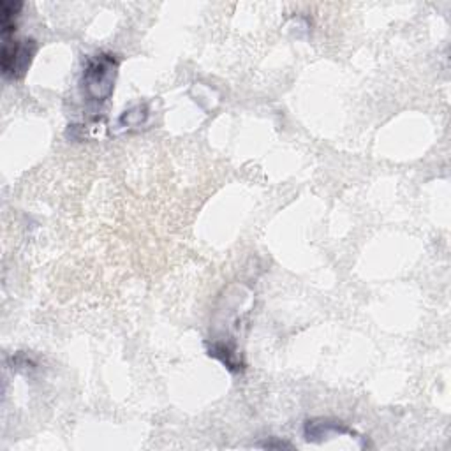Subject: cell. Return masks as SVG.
Listing matches in <instances>:
<instances>
[{"mask_svg": "<svg viewBox=\"0 0 451 451\" xmlns=\"http://www.w3.org/2000/svg\"><path fill=\"white\" fill-rule=\"evenodd\" d=\"M116 71H118V60L111 54H99L86 60L81 85L88 103L101 106L110 99L115 90Z\"/></svg>", "mask_w": 451, "mask_h": 451, "instance_id": "1", "label": "cell"}, {"mask_svg": "<svg viewBox=\"0 0 451 451\" xmlns=\"http://www.w3.org/2000/svg\"><path fill=\"white\" fill-rule=\"evenodd\" d=\"M36 43L32 39L18 41L13 37L2 39L0 50V71L6 80H20L25 76L36 55Z\"/></svg>", "mask_w": 451, "mask_h": 451, "instance_id": "2", "label": "cell"}, {"mask_svg": "<svg viewBox=\"0 0 451 451\" xmlns=\"http://www.w3.org/2000/svg\"><path fill=\"white\" fill-rule=\"evenodd\" d=\"M303 435L307 441H323L332 435H355L351 428L345 427L340 422H332V420H309L303 427Z\"/></svg>", "mask_w": 451, "mask_h": 451, "instance_id": "3", "label": "cell"}, {"mask_svg": "<svg viewBox=\"0 0 451 451\" xmlns=\"http://www.w3.org/2000/svg\"><path fill=\"white\" fill-rule=\"evenodd\" d=\"M21 9H24V2H11V0H2V2H0V27H2V39L14 36L16 21Z\"/></svg>", "mask_w": 451, "mask_h": 451, "instance_id": "4", "label": "cell"}, {"mask_svg": "<svg viewBox=\"0 0 451 451\" xmlns=\"http://www.w3.org/2000/svg\"><path fill=\"white\" fill-rule=\"evenodd\" d=\"M208 353H210V356H213V358H217L219 362H223L229 370L238 372L243 368V363L240 362L236 351L233 348H229L228 344H223V342H213V344L210 345Z\"/></svg>", "mask_w": 451, "mask_h": 451, "instance_id": "5", "label": "cell"}, {"mask_svg": "<svg viewBox=\"0 0 451 451\" xmlns=\"http://www.w3.org/2000/svg\"><path fill=\"white\" fill-rule=\"evenodd\" d=\"M146 116H148V110H146L145 104L133 108V110L126 111L118 120L120 127H141L146 122Z\"/></svg>", "mask_w": 451, "mask_h": 451, "instance_id": "6", "label": "cell"}, {"mask_svg": "<svg viewBox=\"0 0 451 451\" xmlns=\"http://www.w3.org/2000/svg\"><path fill=\"white\" fill-rule=\"evenodd\" d=\"M259 448H268V450L277 448V450H280V448H291V445H288V442H282V441H266V442H263V445H259Z\"/></svg>", "mask_w": 451, "mask_h": 451, "instance_id": "7", "label": "cell"}]
</instances>
